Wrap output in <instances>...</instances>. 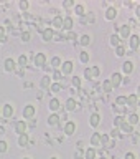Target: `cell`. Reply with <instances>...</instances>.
<instances>
[{
  "mask_svg": "<svg viewBox=\"0 0 140 159\" xmlns=\"http://www.w3.org/2000/svg\"><path fill=\"white\" fill-rule=\"evenodd\" d=\"M51 65H53L54 68H60V66H61V60L58 58V56H54V58L51 60Z\"/></svg>",
  "mask_w": 140,
  "mask_h": 159,
  "instance_id": "32",
  "label": "cell"
},
{
  "mask_svg": "<svg viewBox=\"0 0 140 159\" xmlns=\"http://www.w3.org/2000/svg\"><path fill=\"white\" fill-rule=\"evenodd\" d=\"M107 141H109V138H107L106 134H102V136H100V141H99V143H102V144H107Z\"/></svg>",
  "mask_w": 140,
  "mask_h": 159,
  "instance_id": "44",
  "label": "cell"
},
{
  "mask_svg": "<svg viewBox=\"0 0 140 159\" xmlns=\"http://www.w3.org/2000/svg\"><path fill=\"white\" fill-rule=\"evenodd\" d=\"M30 37H31V35H30V32H23V33H21V40H23V41H28V40H30Z\"/></svg>",
  "mask_w": 140,
  "mask_h": 159,
  "instance_id": "40",
  "label": "cell"
},
{
  "mask_svg": "<svg viewBox=\"0 0 140 159\" xmlns=\"http://www.w3.org/2000/svg\"><path fill=\"white\" fill-rule=\"evenodd\" d=\"M125 159H135V156H133L132 152H129V154L125 156Z\"/></svg>",
  "mask_w": 140,
  "mask_h": 159,
  "instance_id": "48",
  "label": "cell"
},
{
  "mask_svg": "<svg viewBox=\"0 0 140 159\" xmlns=\"http://www.w3.org/2000/svg\"><path fill=\"white\" fill-rule=\"evenodd\" d=\"M120 128H122V131H124V132H132V131H133V129H132V126L129 124V123H127L125 119H124V123L120 124Z\"/></svg>",
  "mask_w": 140,
  "mask_h": 159,
  "instance_id": "21",
  "label": "cell"
},
{
  "mask_svg": "<svg viewBox=\"0 0 140 159\" xmlns=\"http://www.w3.org/2000/svg\"><path fill=\"white\" fill-rule=\"evenodd\" d=\"M45 63H46V56H45L43 53H36V55H35V65L43 66Z\"/></svg>",
  "mask_w": 140,
  "mask_h": 159,
  "instance_id": "1",
  "label": "cell"
},
{
  "mask_svg": "<svg viewBox=\"0 0 140 159\" xmlns=\"http://www.w3.org/2000/svg\"><path fill=\"white\" fill-rule=\"evenodd\" d=\"M64 7H73V2H71V0H66V2H64Z\"/></svg>",
  "mask_w": 140,
  "mask_h": 159,
  "instance_id": "47",
  "label": "cell"
},
{
  "mask_svg": "<svg viewBox=\"0 0 140 159\" xmlns=\"http://www.w3.org/2000/svg\"><path fill=\"white\" fill-rule=\"evenodd\" d=\"M115 52H117V56H124V55H125L124 46H117V50H115Z\"/></svg>",
  "mask_w": 140,
  "mask_h": 159,
  "instance_id": "38",
  "label": "cell"
},
{
  "mask_svg": "<svg viewBox=\"0 0 140 159\" xmlns=\"http://www.w3.org/2000/svg\"><path fill=\"white\" fill-rule=\"evenodd\" d=\"M91 70H92V76H97V75H99V73H100V70H99V68H97V66H92Z\"/></svg>",
  "mask_w": 140,
  "mask_h": 159,
  "instance_id": "43",
  "label": "cell"
},
{
  "mask_svg": "<svg viewBox=\"0 0 140 159\" xmlns=\"http://www.w3.org/2000/svg\"><path fill=\"white\" fill-rule=\"evenodd\" d=\"M60 68H61V71H63V75H69V73L73 71V63L71 61H64Z\"/></svg>",
  "mask_w": 140,
  "mask_h": 159,
  "instance_id": "3",
  "label": "cell"
},
{
  "mask_svg": "<svg viewBox=\"0 0 140 159\" xmlns=\"http://www.w3.org/2000/svg\"><path fill=\"white\" fill-rule=\"evenodd\" d=\"M53 37H54V32L51 30V28H46V30L43 32V40H45V41H50Z\"/></svg>",
  "mask_w": 140,
  "mask_h": 159,
  "instance_id": "10",
  "label": "cell"
},
{
  "mask_svg": "<svg viewBox=\"0 0 140 159\" xmlns=\"http://www.w3.org/2000/svg\"><path fill=\"white\" fill-rule=\"evenodd\" d=\"M74 131H76V124H74L73 121H68L66 124H64V132H66L68 136H71V134H74Z\"/></svg>",
  "mask_w": 140,
  "mask_h": 159,
  "instance_id": "2",
  "label": "cell"
},
{
  "mask_svg": "<svg viewBox=\"0 0 140 159\" xmlns=\"http://www.w3.org/2000/svg\"><path fill=\"white\" fill-rule=\"evenodd\" d=\"M8 149V144L5 141H0V152H5Z\"/></svg>",
  "mask_w": 140,
  "mask_h": 159,
  "instance_id": "35",
  "label": "cell"
},
{
  "mask_svg": "<svg viewBox=\"0 0 140 159\" xmlns=\"http://www.w3.org/2000/svg\"><path fill=\"white\" fill-rule=\"evenodd\" d=\"M120 83H122V76H120V73H114L112 78H111V85H112V88L119 86Z\"/></svg>",
  "mask_w": 140,
  "mask_h": 159,
  "instance_id": "4",
  "label": "cell"
},
{
  "mask_svg": "<svg viewBox=\"0 0 140 159\" xmlns=\"http://www.w3.org/2000/svg\"><path fill=\"white\" fill-rule=\"evenodd\" d=\"M23 116H25V118H33V116H35V106H31V105L25 106V109H23Z\"/></svg>",
  "mask_w": 140,
  "mask_h": 159,
  "instance_id": "5",
  "label": "cell"
},
{
  "mask_svg": "<svg viewBox=\"0 0 140 159\" xmlns=\"http://www.w3.org/2000/svg\"><path fill=\"white\" fill-rule=\"evenodd\" d=\"M89 43H91L89 35H82V37H81V45H89Z\"/></svg>",
  "mask_w": 140,
  "mask_h": 159,
  "instance_id": "30",
  "label": "cell"
},
{
  "mask_svg": "<svg viewBox=\"0 0 140 159\" xmlns=\"http://www.w3.org/2000/svg\"><path fill=\"white\" fill-rule=\"evenodd\" d=\"M48 123H50L51 126H56L58 123H60V116H58V114H51V116L48 118Z\"/></svg>",
  "mask_w": 140,
  "mask_h": 159,
  "instance_id": "19",
  "label": "cell"
},
{
  "mask_svg": "<svg viewBox=\"0 0 140 159\" xmlns=\"http://www.w3.org/2000/svg\"><path fill=\"white\" fill-rule=\"evenodd\" d=\"M51 159H58V158H51Z\"/></svg>",
  "mask_w": 140,
  "mask_h": 159,
  "instance_id": "49",
  "label": "cell"
},
{
  "mask_svg": "<svg viewBox=\"0 0 140 159\" xmlns=\"http://www.w3.org/2000/svg\"><path fill=\"white\" fill-rule=\"evenodd\" d=\"M25 159H27V158H25Z\"/></svg>",
  "mask_w": 140,
  "mask_h": 159,
  "instance_id": "52",
  "label": "cell"
},
{
  "mask_svg": "<svg viewBox=\"0 0 140 159\" xmlns=\"http://www.w3.org/2000/svg\"><path fill=\"white\" fill-rule=\"evenodd\" d=\"M79 60L82 61V63H87V61H89V53H86V52H81V55H79Z\"/></svg>",
  "mask_w": 140,
  "mask_h": 159,
  "instance_id": "29",
  "label": "cell"
},
{
  "mask_svg": "<svg viewBox=\"0 0 140 159\" xmlns=\"http://www.w3.org/2000/svg\"><path fill=\"white\" fill-rule=\"evenodd\" d=\"M100 159H106V158H100Z\"/></svg>",
  "mask_w": 140,
  "mask_h": 159,
  "instance_id": "50",
  "label": "cell"
},
{
  "mask_svg": "<svg viewBox=\"0 0 140 159\" xmlns=\"http://www.w3.org/2000/svg\"><path fill=\"white\" fill-rule=\"evenodd\" d=\"M53 25L58 26V28H63V18H61V17H54V18H53Z\"/></svg>",
  "mask_w": 140,
  "mask_h": 159,
  "instance_id": "25",
  "label": "cell"
},
{
  "mask_svg": "<svg viewBox=\"0 0 140 159\" xmlns=\"http://www.w3.org/2000/svg\"><path fill=\"white\" fill-rule=\"evenodd\" d=\"M122 70H124V73H125V75H130V73H132V70H133L132 61H125V63L122 65Z\"/></svg>",
  "mask_w": 140,
  "mask_h": 159,
  "instance_id": "11",
  "label": "cell"
},
{
  "mask_svg": "<svg viewBox=\"0 0 140 159\" xmlns=\"http://www.w3.org/2000/svg\"><path fill=\"white\" fill-rule=\"evenodd\" d=\"M115 103L117 105H127V98L125 96H119V98L115 99Z\"/></svg>",
  "mask_w": 140,
  "mask_h": 159,
  "instance_id": "34",
  "label": "cell"
},
{
  "mask_svg": "<svg viewBox=\"0 0 140 159\" xmlns=\"http://www.w3.org/2000/svg\"><path fill=\"white\" fill-rule=\"evenodd\" d=\"M63 28H64V30H71V28H73V18H71V17L63 18Z\"/></svg>",
  "mask_w": 140,
  "mask_h": 159,
  "instance_id": "7",
  "label": "cell"
},
{
  "mask_svg": "<svg viewBox=\"0 0 140 159\" xmlns=\"http://www.w3.org/2000/svg\"><path fill=\"white\" fill-rule=\"evenodd\" d=\"M84 76H86L87 80H91L92 78V70H91V68H86V70H84Z\"/></svg>",
  "mask_w": 140,
  "mask_h": 159,
  "instance_id": "36",
  "label": "cell"
},
{
  "mask_svg": "<svg viewBox=\"0 0 140 159\" xmlns=\"http://www.w3.org/2000/svg\"><path fill=\"white\" fill-rule=\"evenodd\" d=\"M115 17H117V10H115V8H107L106 18H107V20H114Z\"/></svg>",
  "mask_w": 140,
  "mask_h": 159,
  "instance_id": "12",
  "label": "cell"
},
{
  "mask_svg": "<svg viewBox=\"0 0 140 159\" xmlns=\"http://www.w3.org/2000/svg\"><path fill=\"white\" fill-rule=\"evenodd\" d=\"M102 88H104V91L109 93L111 90H112V85H111V80H106L104 83H102Z\"/></svg>",
  "mask_w": 140,
  "mask_h": 159,
  "instance_id": "26",
  "label": "cell"
},
{
  "mask_svg": "<svg viewBox=\"0 0 140 159\" xmlns=\"http://www.w3.org/2000/svg\"><path fill=\"white\" fill-rule=\"evenodd\" d=\"M50 86H51V81H50L48 76H45V78L41 80V88H50Z\"/></svg>",
  "mask_w": 140,
  "mask_h": 159,
  "instance_id": "28",
  "label": "cell"
},
{
  "mask_svg": "<svg viewBox=\"0 0 140 159\" xmlns=\"http://www.w3.org/2000/svg\"><path fill=\"white\" fill-rule=\"evenodd\" d=\"M50 90H51L53 93H58V91H61V85L60 83H53V85L50 86Z\"/></svg>",
  "mask_w": 140,
  "mask_h": 159,
  "instance_id": "31",
  "label": "cell"
},
{
  "mask_svg": "<svg viewBox=\"0 0 140 159\" xmlns=\"http://www.w3.org/2000/svg\"><path fill=\"white\" fill-rule=\"evenodd\" d=\"M139 43H140L139 37H137V35H132V37H130V48H132V50H137V48H139Z\"/></svg>",
  "mask_w": 140,
  "mask_h": 159,
  "instance_id": "9",
  "label": "cell"
},
{
  "mask_svg": "<svg viewBox=\"0 0 140 159\" xmlns=\"http://www.w3.org/2000/svg\"><path fill=\"white\" fill-rule=\"evenodd\" d=\"M18 144H20V146H27V144H28V136H27V132L20 134V138H18Z\"/></svg>",
  "mask_w": 140,
  "mask_h": 159,
  "instance_id": "20",
  "label": "cell"
},
{
  "mask_svg": "<svg viewBox=\"0 0 140 159\" xmlns=\"http://www.w3.org/2000/svg\"><path fill=\"white\" fill-rule=\"evenodd\" d=\"M74 156H76V159H81V158H82V149H78Z\"/></svg>",
  "mask_w": 140,
  "mask_h": 159,
  "instance_id": "45",
  "label": "cell"
},
{
  "mask_svg": "<svg viewBox=\"0 0 140 159\" xmlns=\"http://www.w3.org/2000/svg\"><path fill=\"white\" fill-rule=\"evenodd\" d=\"M99 141H100V134L99 132H94L91 136V144H99Z\"/></svg>",
  "mask_w": 140,
  "mask_h": 159,
  "instance_id": "23",
  "label": "cell"
},
{
  "mask_svg": "<svg viewBox=\"0 0 140 159\" xmlns=\"http://www.w3.org/2000/svg\"><path fill=\"white\" fill-rule=\"evenodd\" d=\"M74 10H76L78 15H82V13H84V7H82V5H76V7H74Z\"/></svg>",
  "mask_w": 140,
  "mask_h": 159,
  "instance_id": "37",
  "label": "cell"
},
{
  "mask_svg": "<svg viewBox=\"0 0 140 159\" xmlns=\"http://www.w3.org/2000/svg\"><path fill=\"white\" fill-rule=\"evenodd\" d=\"M130 126H133V124H137L139 123V116L137 114H130V118H129V121H127Z\"/></svg>",
  "mask_w": 140,
  "mask_h": 159,
  "instance_id": "24",
  "label": "cell"
},
{
  "mask_svg": "<svg viewBox=\"0 0 140 159\" xmlns=\"http://www.w3.org/2000/svg\"><path fill=\"white\" fill-rule=\"evenodd\" d=\"M76 106H78V105H76V101H74L73 98H69L66 101V109H68V111H73V109H76Z\"/></svg>",
  "mask_w": 140,
  "mask_h": 159,
  "instance_id": "18",
  "label": "cell"
},
{
  "mask_svg": "<svg viewBox=\"0 0 140 159\" xmlns=\"http://www.w3.org/2000/svg\"><path fill=\"white\" fill-rule=\"evenodd\" d=\"M2 114H3V118H10V116L13 114V106L5 105V106H3V111H2Z\"/></svg>",
  "mask_w": 140,
  "mask_h": 159,
  "instance_id": "6",
  "label": "cell"
},
{
  "mask_svg": "<svg viewBox=\"0 0 140 159\" xmlns=\"http://www.w3.org/2000/svg\"><path fill=\"white\" fill-rule=\"evenodd\" d=\"M3 35H5V28L0 26V38H3Z\"/></svg>",
  "mask_w": 140,
  "mask_h": 159,
  "instance_id": "46",
  "label": "cell"
},
{
  "mask_svg": "<svg viewBox=\"0 0 140 159\" xmlns=\"http://www.w3.org/2000/svg\"><path fill=\"white\" fill-rule=\"evenodd\" d=\"M27 61H28L27 56H25V55H20V58H18V65H20V66H25V65H27Z\"/></svg>",
  "mask_w": 140,
  "mask_h": 159,
  "instance_id": "33",
  "label": "cell"
},
{
  "mask_svg": "<svg viewBox=\"0 0 140 159\" xmlns=\"http://www.w3.org/2000/svg\"><path fill=\"white\" fill-rule=\"evenodd\" d=\"M99 123H100V116L97 114V113H94L92 116H91V126H99Z\"/></svg>",
  "mask_w": 140,
  "mask_h": 159,
  "instance_id": "16",
  "label": "cell"
},
{
  "mask_svg": "<svg viewBox=\"0 0 140 159\" xmlns=\"http://www.w3.org/2000/svg\"><path fill=\"white\" fill-rule=\"evenodd\" d=\"M15 128H17V132L23 134V132L27 131V123H25V121H18V123L15 124Z\"/></svg>",
  "mask_w": 140,
  "mask_h": 159,
  "instance_id": "8",
  "label": "cell"
},
{
  "mask_svg": "<svg viewBox=\"0 0 140 159\" xmlns=\"http://www.w3.org/2000/svg\"><path fill=\"white\" fill-rule=\"evenodd\" d=\"M20 8H21V10H27V8H28V2L21 0V2H20Z\"/></svg>",
  "mask_w": 140,
  "mask_h": 159,
  "instance_id": "42",
  "label": "cell"
},
{
  "mask_svg": "<svg viewBox=\"0 0 140 159\" xmlns=\"http://www.w3.org/2000/svg\"><path fill=\"white\" fill-rule=\"evenodd\" d=\"M0 114H2V113H0Z\"/></svg>",
  "mask_w": 140,
  "mask_h": 159,
  "instance_id": "51",
  "label": "cell"
},
{
  "mask_svg": "<svg viewBox=\"0 0 140 159\" xmlns=\"http://www.w3.org/2000/svg\"><path fill=\"white\" fill-rule=\"evenodd\" d=\"M50 109H51V111H58V109H60V101L56 98H53L50 101Z\"/></svg>",
  "mask_w": 140,
  "mask_h": 159,
  "instance_id": "17",
  "label": "cell"
},
{
  "mask_svg": "<svg viewBox=\"0 0 140 159\" xmlns=\"http://www.w3.org/2000/svg\"><path fill=\"white\" fill-rule=\"evenodd\" d=\"M84 158H86V159H94V158H96V151H94L92 147H89V149L84 152Z\"/></svg>",
  "mask_w": 140,
  "mask_h": 159,
  "instance_id": "22",
  "label": "cell"
},
{
  "mask_svg": "<svg viewBox=\"0 0 140 159\" xmlns=\"http://www.w3.org/2000/svg\"><path fill=\"white\" fill-rule=\"evenodd\" d=\"M137 103H139L137 94H130V96L127 98V105H129V106H137Z\"/></svg>",
  "mask_w": 140,
  "mask_h": 159,
  "instance_id": "15",
  "label": "cell"
},
{
  "mask_svg": "<svg viewBox=\"0 0 140 159\" xmlns=\"http://www.w3.org/2000/svg\"><path fill=\"white\" fill-rule=\"evenodd\" d=\"M122 123H124V118H122V116H117V118L114 119V124L115 126H120Z\"/></svg>",
  "mask_w": 140,
  "mask_h": 159,
  "instance_id": "39",
  "label": "cell"
},
{
  "mask_svg": "<svg viewBox=\"0 0 140 159\" xmlns=\"http://www.w3.org/2000/svg\"><path fill=\"white\" fill-rule=\"evenodd\" d=\"M73 86H76V88H79L81 86V80L78 78V76H74L73 78Z\"/></svg>",
  "mask_w": 140,
  "mask_h": 159,
  "instance_id": "41",
  "label": "cell"
},
{
  "mask_svg": "<svg viewBox=\"0 0 140 159\" xmlns=\"http://www.w3.org/2000/svg\"><path fill=\"white\" fill-rule=\"evenodd\" d=\"M5 70H7V71H13L15 70V61L12 58L5 60Z\"/></svg>",
  "mask_w": 140,
  "mask_h": 159,
  "instance_id": "13",
  "label": "cell"
},
{
  "mask_svg": "<svg viewBox=\"0 0 140 159\" xmlns=\"http://www.w3.org/2000/svg\"><path fill=\"white\" fill-rule=\"evenodd\" d=\"M111 45L112 46H120V41H119V37H117V35H112V37H111Z\"/></svg>",
  "mask_w": 140,
  "mask_h": 159,
  "instance_id": "27",
  "label": "cell"
},
{
  "mask_svg": "<svg viewBox=\"0 0 140 159\" xmlns=\"http://www.w3.org/2000/svg\"><path fill=\"white\" fill-rule=\"evenodd\" d=\"M120 35H122V38H129L130 37V26H127V25L120 26Z\"/></svg>",
  "mask_w": 140,
  "mask_h": 159,
  "instance_id": "14",
  "label": "cell"
}]
</instances>
